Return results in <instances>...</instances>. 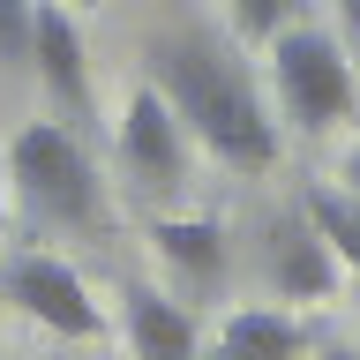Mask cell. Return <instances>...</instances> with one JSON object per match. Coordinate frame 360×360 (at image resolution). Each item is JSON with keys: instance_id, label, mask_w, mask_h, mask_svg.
<instances>
[{"instance_id": "cell-4", "label": "cell", "mask_w": 360, "mask_h": 360, "mask_svg": "<svg viewBox=\"0 0 360 360\" xmlns=\"http://www.w3.org/2000/svg\"><path fill=\"white\" fill-rule=\"evenodd\" d=\"M0 292H8L30 323H45L53 338H105V308L90 300V285L60 255H38V248H30V255H8Z\"/></svg>"}, {"instance_id": "cell-9", "label": "cell", "mask_w": 360, "mask_h": 360, "mask_svg": "<svg viewBox=\"0 0 360 360\" xmlns=\"http://www.w3.org/2000/svg\"><path fill=\"white\" fill-rule=\"evenodd\" d=\"M218 360H308V330L278 308H233L218 323Z\"/></svg>"}, {"instance_id": "cell-2", "label": "cell", "mask_w": 360, "mask_h": 360, "mask_svg": "<svg viewBox=\"0 0 360 360\" xmlns=\"http://www.w3.org/2000/svg\"><path fill=\"white\" fill-rule=\"evenodd\" d=\"M270 83H278V112L300 120L308 135L338 128V120L360 105V75H353V60H345V45H338L330 30L300 22V15L270 38Z\"/></svg>"}, {"instance_id": "cell-7", "label": "cell", "mask_w": 360, "mask_h": 360, "mask_svg": "<svg viewBox=\"0 0 360 360\" xmlns=\"http://www.w3.org/2000/svg\"><path fill=\"white\" fill-rule=\"evenodd\" d=\"M270 285L285 300H330L345 285V263L330 255V240L308 218H285V225H270Z\"/></svg>"}, {"instance_id": "cell-15", "label": "cell", "mask_w": 360, "mask_h": 360, "mask_svg": "<svg viewBox=\"0 0 360 360\" xmlns=\"http://www.w3.org/2000/svg\"><path fill=\"white\" fill-rule=\"evenodd\" d=\"M345 195H360V143H353V158H345Z\"/></svg>"}, {"instance_id": "cell-10", "label": "cell", "mask_w": 360, "mask_h": 360, "mask_svg": "<svg viewBox=\"0 0 360 360\" xmlns=\"http://www.w3.org/2000/svg\"><path fill=\"white\" fill-rule=\"evenodd\" d=\"M150 248L188 278V285H218V278H225V233L210 218H158L150 225Z\"/></svg>"}, {"instance_id": "cell-6", "label": "cell", "mask_w": 360, "mask_h": 360, "mask_svg": "<svg viewBox=\"0 0 360 360\" xmlns=\"http://www.w3.org/2000/svg\"><path fill=\"white\" fill-rule=\"evenodd\" d=\"M30 68L45 75L53 105H68V120H83V112H90V75H83V30H75V8H60V0H38Z\"/></svg>"}, {"instance_id": "cell-1", "label": "cell", "mask_w": 360, "mask_h": 360, "mask_svg": "<svg viewBox=\"0 0 360 360\" xmlns=\"http://www.w3.org/2000/svg\"><path fill=\"white\" fill-rule=\"evenodd\" d=\"M150 83H158V98L173 105V120L195 135L210 158L240 165V173L278 165V120H270L255 75H248L225 45H210V38H165L150 53Z\"/></svg>"}, {"instance_id": "cell-5", "label": "cell", "mask_w": 360, "mask_h": 360, "mask_svg": "<svg viewBox=\"0 0 360 360\" xmlns=\"http://www.w3.org/2000/svg\"><path fill=\"white\" fill-rule=\"evenodd\" d=\"M120 165L143 188H180V173H188V128L158 98V83H143L128 98V112H120Z\"/></svg>"}, {"instance_id": "cell-18", "label": "cell", "mask_w": 360, "mask_h": 360, "mask_svg": "<svg viewBox=\"0 0 360 360\" xmlns=\"http://www.w3.org/2000/svg\"><path fill=\"white\" fill-rule=\"evenodd\" d=\"M0 225H8V195H0Z\"/></svg>"}, {"instance_id": "cell-14", "label": "cell", "mask_w": 360, "mask_h": 360, "mask_svg": "<svg viewBox=\"0 0 360 360\" xmlns=\"http://www.w3.org/2000/svg\"><path fill=\"white\" fill-rule=\"evenodd\" d=\"M338 45H345V60L360 75V0H338Z\"/></svg>"}, {"instance_id": "cell-17", "label": "cell", "mask_w": 360, "mask_h": 360, "mask_svg": "<svg viewBox=\"0 0 360 360\" xmlns=\"http://www.w3.org/2000/svg\"><path fill=\"white\" fill-rule=\"evenodd\" d=\"M60 8H90V0H60Z\"/></svg>"}, {"instance_id": "cell-8", "label": "cell", "mask_w": 360, "mask_h": 360, "mask_svg": "<svg viewBox=\"0 0 360 360\" xmlns=\"http://www.w3.org/2000/svg\"><path fill=\"white\" fill-rule=\"evenodd\" d=\"M120 330H128L135 360H195V315L150 285L120 292Z\"/></svg>"}, {"instance_id": "cell-11", "label": "cell", "mask_w": 360, "mask_h": 360, "mask_svg": "<svg viewBox=\"0 0 360 360\" xmlns=\"http://www.w3.org/2000/svg\"><path fill=\"white\" fill-rule=\"evenodd\" d=\"M300 218L330 240V255L345 263V278L360 285V195H345V188H308V210Z\"/></svg>"}, {"instance_id": "cell-16", "label": "cell", "mask_w": 360, "mask_h": 360, "mask_svg": "<svg viewBox=\"0 0 360 360\" xmlns=\"http://www.w3.org/2000/svg\"><path fill=\"white\" fill-rule=\"evenodd\" d=\"M315 360H360V353H345V345H330V353H315Z\"/></svg>"}, {"instance_id": "cell-3", "label": "cell", "mask_w": 360, "mask_h": 360, "mask_svg": "<svg viewBox=\"0 0 360 360\" xmlns=\"http://www.w3.org/2000/svg\"><path fill=\"white\" fill-rule=\"evenodd\" d=\"M8 180H15L22 210L45 225H90L98 218V173H90L83 143L60 120H30L8 143Z\"/></svg>"}, {"instance_id": "cell-12", "label": "cell", "mask_w": 360, "mask_h": 360, "mask_svg": "<svg viewBox=\"0 0 360 360\" xmlns=\"http://www.w3.org/2000/svg\"><path fill=\"white\" fill-rule=\"evenodd\" d=\"M292 8H300V0H233V30H240V38H278L292 22Z\"/></svg>"}, {"instance_id": "cell-13", "label": "cell", "mask_w": 360, "mask_h": 360, "mask_svg": "<svg viewBox=\"0 0 360 360\" xmlns=\"http://www.w3.org/2000/svg\"><path fill=\"white\" fill-rule=\"evenodd\" d=\"M30 30H38V0H0V60H30Z\"/></svg>"}]
</instances>
